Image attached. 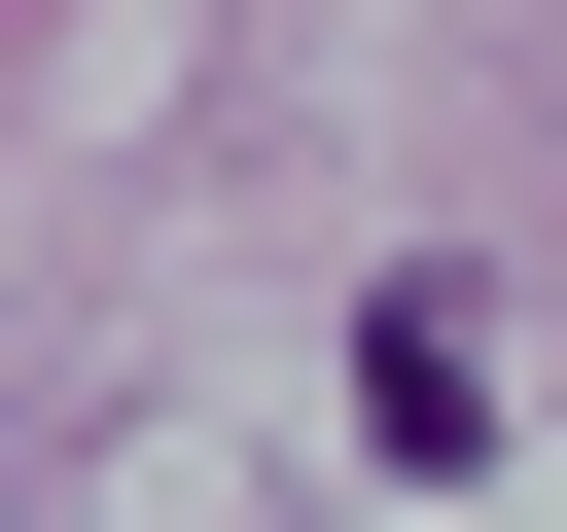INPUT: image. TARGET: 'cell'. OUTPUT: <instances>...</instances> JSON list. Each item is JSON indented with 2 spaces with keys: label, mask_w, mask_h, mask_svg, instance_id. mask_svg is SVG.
Here are the masks:
<instances>
[{
  "label": "cell",
  "mask_w": 567,
  "mask_h": 532,
  "mask_svg": "<svg viewBox=\"0 0 567 532\" xmlns=\"http://www.w3.org/2000/svg\"><path fill=\"white\" fill-rule=\"evenodd\" d=\"M354 426H390V461H461V426H496V319H461V284H390V319H354Z\"/></svg>",
  "instance_id": "1"
}]
</instances>
